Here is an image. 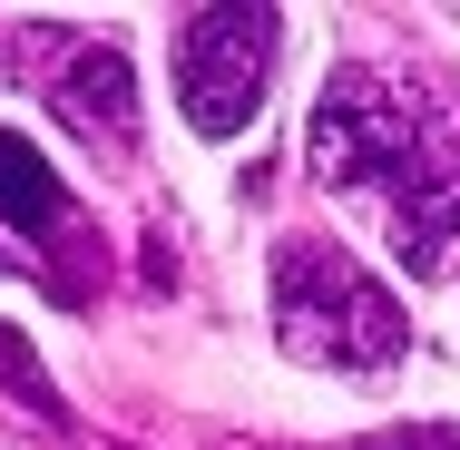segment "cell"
Segmentation results:
<instances>
[{
  "label": "cell",
  "instance_id": "cell-1",
  "mask_svg": "<svg viewBox=\"0 0 460 450\" xmlns=\"http://www.w3.org/2000/svg\"><path fill=\"white\" fill-rule=\"evenodd\" d=\"M304 157L333 196H353L382 245L411 274H451L460 235V137L431 118V98L382 79V69H333L314 118H304Z\"/></svg>",
  "mask_w": 460,
  "mask_h": 450
},
{
  "label": "cell",
  "instance_id": "cell-2",
  "mask_svg": "<svg viewBox=\"0 0 460 450\" xmlns=\"http://www.w3.org/2000/svg\"><path fill=\"white\" fill-rule=\"evenodd\" d=\"M275 343L314 372H382L402 362L411 323L392 304V284L353 265L333 235H284L275 245Z\"/></svg>",
  "mask_w": 460,
  "mask_h": 450
},
{
  "label": "cell",
  "instance_id": "cell-3",
  "mask_svg": "<svg viewBox=\"0 0 460 450\" xmlns=\"http://www.w3.org/2000/svg\"><path fill=\"white\" fill-rule=\"evenodd\" d=\"M275 49H284V20L255 10V0L177 20V108H186V128L196 137H245L265 89H275Z\"/></svg>",
  "mask_w": 460,
  "mask_h": 450
},
{
  "label": "cell",
  "instance_id": "cell-4",
  "mask_svg": "<svg viewBox=\"0 0 460 450\" xmlns=\"http://www.w3.org/2000/svg\"><path fill=\"white\" fill-rule=\"evenodd\" d=\"M0 216L40 245V284L59 294V304H98L108 294V255H98V225L79 216V196L59 186V167L20 137V128H0Z\"/></svg>",
  "mask_w": 460,
  "mask_h": 450
},
{
  "label": "cell",
  "instance_id": "cell-5",
  "mask_svg": "<svg viewBox=\"0 0 460 450\" xmlns=\"http://www.w3.org/2000/svg\"><path fill=\"white\" fill-rule=\"evenodd\" d=\"M40 49H49V108L98 137V147H128L137 137V69H128V40L118 30H30Z\"/></svg>",
  "mask_w": 460,
  "mask_h": 450
},
{
  "label": "cell",
  "instance_id": "cell-6",
  "mask_svg": "<svg viewBox=\"0 0 460 450\" xmlns=\"http://www.w3.org/2000/svg\"><path fill=\"white\" fill-rule=\"evenodd\" d=\"M0 372H10V382H20V401H30V411H40V421H59V392H49V372H40V362H30V343H20V333H10V323H0Z\"/></svg>",
  "mask_w": 460,
  "mask_h": 450
},
{
  "label": "cell",
  "instance_id": "cell-7",
  "mask_svg": "<svg viewBox=\"0 0 460 450\" xmlns=\"http://www.w3.org/2000/svg\"><path fill=\"white\" fill-rule=\"evenodd\" d=\"M372 450H460V431H402V441H372Z\"/></svg>",
  "mask_w": 460,
  "mask_h": 450
}]
</instances>
